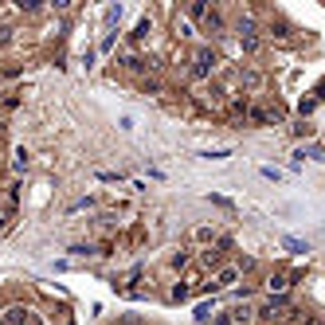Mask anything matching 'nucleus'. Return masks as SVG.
<instances>
[{
	"mask_svg": "<svg viewBox=\"0 0 325 325\" xmlns=\"http://www.w3.org/2000/svg\"><path fill=\"white\" fill-rule=\"evenodd\" d=\"M227 321H231V325H251L255 321V310H251V306H235V310L227 313Z\"/></svg>",
	"mask_w": 325,
	"mask_h": 325,
	"instance_id": "obj_3",
	"label": "nucleus"
},
{
	"mask_svg": "<svg viewBox=\"0 0 325 325\" xmlns=\"http://www.w3.org/2000/svg\"><path fill=\"white\" fill-rule=\"evenodd\" d=\"M0 325H8V321H4V317H0Z\"/></svg>",
	"mask_w": 325,
	"mask_h": 325,
	"instance_id": "obj_14",
	"label": "nucleus"
},
{
	"mask_svg": "<svg viewBox=\"0 0 325 325\" xmlns=\"http://www.w3.org/2000/svg\"><path fill=\"white\" fill-rule=\"evenodd\" d=\"M266 286H270V294H282V290H286V286H290V282L282 278V274H274V278L266 282Z\"/></svg>",
	"mask_w": 325,
	"mask_h": 325,
	"instance_id": "obj_8",
	"label": "nucleus"
},
{
	"mask_svg": "<svg viewBox=\"0 0 325 325\" xmlns=\"http://www.w3.org/2000/svg\"><path fill=\"white\" fill-rule=\"evenodd\" d=\"M282 247H286V251H294V255H306V251H310V243H302V239H294V235L282 239Z\"/></svg>",
	"mask_w": 325,
	"mask_h": 325,
	"instance_id": "obj_6",
	"label": "nucleus"
},
{
	"mask_svg": "<svg viewBox=\"0 0 325 325\" xmlns=\"http://www.w3.org/2000/svg\"><path fill=\"white\" fill-rule=\"evenodd\" d=\"M235 278H239V266H223L220 274H216V282H212V290H223V286H231Z\"/></svg>",
	"mask_w": 325,
	"mask_h": 325,
	"instance_id": "obj_4",
	"label": "nucleus"
},
{
	"mask_svg": "<svg viewBox=\"0 0 325 325\" xmlns=\"http://www.w3.org/2000/svg\"><path fill=\"white\" fill-rule=\"evenodd\" d=\"M114 20H121V4H114V8L106 12V24H114Z\"/></svg>",
	"mask_w": 325,
	"mask_h": 325,
	"instance_id": "obj_12",
	"label": "nucleus"
},
{
	"mask_svg": "<svg viewBox=\"0 0 325 325\" xmlns=\"http://www.w3.org/2000/svg\"><path fill=\"white\" fill-rule=\"evenodd\" d=\"M200 259H204L208 266H216V263H220V251H204V255H200Z\"/></svg>",
	"mask_w": 325,
	"mask_h": 325,
	"instance_id": "obj_13",
	"label": "nucleus"
},
{
	"mask_svg": "<svg viewBox=\"0 0 325 325\" xmlns=\"http://www.w3.org/2000/svg\"><path fill=\"white\" fill-rule=\"evenodd\" d=\"M255 317H263V321H282L286 317V302H266L255 310Z\"/></svg>",
	"mask_w": 325,
	"mask_h": 325,
	"instance_id": "obj_2",
	"label": "nucleus"
},
{
	"mask_svg": "<svg viewBox=\"0 0 325 325\" xmlns=\"http://www.w3.org/2000/svg\"><path fill=\"white\" fill-rule=\"evenodd\" d=\"M259 83H263V78H259V71H247V74H243V87H259Z\"/></svg>",
	"mask_w": 325,
	"mask_h": 325,
	"instance_id": "obj_9",
	"label": "nucleus"
},
{
	"mask_svg": "<svg viewBox=\"0 0 325 325\" xmlns=\"http://www.w3.org/2000/svg\"><path fill=\"white\" fill-rule=\"evenodd\" d=\"M286 325H313L310 313H302V310H286V317H282Z\"/></svg>",
	"mask_w": 325,
	"mask_h": 325,
	"instance_id": "obj_5",
	"label": "nucleus"
},
{
	"mask_svg": "<svg viewBox=\"0 0 325 325\" xmlns=\"http://www.w3.org/2000/svg\"><path fill=\"white\" fill-rule=\"evenodd\" d=\"M216 63H220V59H216V51H212V47H200V51L192 55V74H196V78H208V74L216 71Z\"/></svg>",
	"mask_w": 325,
	"mask_h": 325,
	"instance_id": "obj_1",
	"label": "nucleus"
},
{
	"mask_svg": "<svg viewBox=\"0 0 325 325\" xmlns=\"http://www.w3.org/2000/svg\"><path fill=\"white\" fill-rule=\"evenodd\" d=\"M177 35H196V31H192V24H188V20H177Z\"/></svg>",
	"mask_w": 325,
	"mask_h": 325,
	"instance_id": "obj_11",
	"label": "nucleus"
},
{
	"mask_svg": "<svg viewBox=\"0 0 325 325\" xmlns=\"http://www.w3.org/2000/svg\"><path fill=\"white\" fill-rule=\"evenodd\" d=\"M149 28H153V24H149V20H141V24H137V31H133V39H145Z\"/></svg>",
	"mask_w": 325,
	"mask_h": 325,
	"instance_id": "obj_10",
	"label": "nucleus"
},
{
	"mask_svg": "<svg viewBox=\"0 0 325 325\" xmlns=\"http://www.w3.org/2000/svg\"><path fill=\"white\" fill-rule=\"evenodd\" d=\"M126 325H137V321H126Z\"/></svg>",
	"mask_w": 325,
	"mask_h": 325,
	"instance_id": "obj_15",
	"label": "nucleus"
},
{
	"mask_svg": "<svg viewBox=\"0 0 325 325\" xmlns=\"http://www.w3.org/2000/svg\"><path fill=\"white\" fill-rule=\"evenodd\" d=\"M4 321H8V325H20V321H28V310H24V306H12Z\"/></svg>",
	"mask_w": 325,
	"mask_h": 325,
	"instance_id": "obj_7",
	"label": "nucleus"
}]
</instances>
